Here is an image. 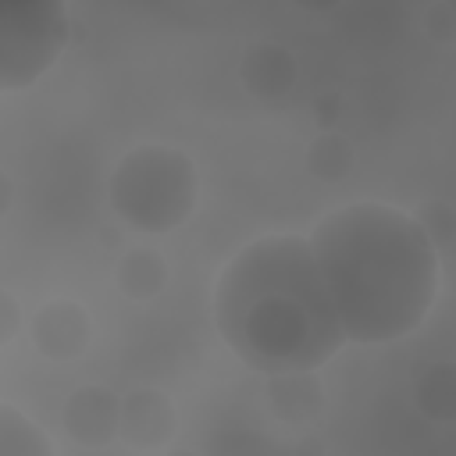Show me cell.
<instances>
[{
	"mask_svg": "<svg viewBox=\"0 0 456 456\" xmlns=\"http://www.w3.org/2000/svg\"><path fill=\"white\" fill-rule=\"evenodd\" d=\"M306 239L349 342L385 346L406 338L431 314L442 264L410 210L353 200L328 210Z\"/></svg>",
	"mask_w": 456,
	"mask_h": 456,
	"instance_id": "cell-1",
	"label": "cell"
},
{
	"mask_svg": "<svg viewBox=\"0 0 456 456\" xmlns=\"http://www.w3.org/2000/svg\"><path fill=\"white\" fill-rule=\"evenodd\" d=\"M114 217L142 235L182 228L200 203V171L182 146L139 142L125 150L107 178Z\"/></svg>",
	"mask_w": 456,
	"mask_h": 456,
	"instance_id": "cell-3",
	"label": "cell"
},
{
	"mask_svg": "<svg viewBox=\"0 0 456 456\" xmlns=\"http://www.w3.org/2000/svg\"><path fill=\"white\" fill-rule=\"evenodd\" d=\"M449 7H452V11H456V0H449Z\"/></svg>",
	"mask_w": 456,
	"mask_h": 456,
	"instance_id": "cell-20",
	"label": "cell"
},
{
	"mask_svg": "<svg viewBox=\"0 0 456 456\" xmlns=\"http://www.w3.org/2000/svg\"><path fill=\"white\" fill-rule=\"evenodd\" d=\"M299 11H310V14H328V11H335L342 0H292Z\"/></svg>",
	"mask_w": 456,
	"mask_h": 456,
	"instance_id": "cell-18",
	"label": "cell"
},
{
	"mask_svg": "<svg viewBox=\"0 0 456 456\" xmlns=\"http://www.w3.org/2000/svg\"><path fill=\"white\" fill-rule=\"evenodd\" d=\"M424 32H428V39H435L442 46L456 43V11L449 7V0H428Z\"/></svg>",
	"mask_w": 456,
	"mask_h": 456,
	"instance_id": "cell-15",
	"label": "cell"
},
{
	"mask_svg": "<svg viewBox=\"0 0 456 456\" xmlns=\"http://www.w3.org/2000/svg\"><path fill=\"white\" fill-rule=\"evenodd\" d=\"M413 406L431 424H456V360H435L413 378Z\"/></svg>",
	"mask_w": 456,
	"mask_h": 456,
	"instance_id": "cell-11",
	"label": "cell"
},
{
	"mask_svg": "<svg viewBox=\"0 0 456 456\" xmlns=\"http://www.w3.org/2000/svg\"><path fill=\"white\" fill-rule=\"evenodd\" d=\"M296 78H299L296 53L281 43L256 39L239 57V82L256 100H281L285 93H292Z\"/></svg>",
	"mask_w": 456,
	"mask_h": 456,
	"instance_id": "cell-9",
	"label": "cell"
},
{
	"mask_svg": "<svg viewBox=\"0 0 456 456\" xmlns=\"http://www.w3.org/2000/svg\"><path fill=\"white\" fill-rule=\"evenodd\" d=\"M53 438L14 403H0V456H53Z\"/></svg>",
	"mask_w": 456,
	"mask_h": 456,
	"instance_id": "cell-13",
	"label": "cell"
},
{
	"mask_svg": "<svg viewBox=\"0 0 456 456\" xmlns=\"http://www.w3.org/2000/svg\"><path fill=\"white\" fill-rule=\"evenodd\" d=\"M303 160H306L310 178H317V182H324V185H338V182H346V178L353 175V167H356V150H353V142H349L338 128H324V132H317V135L310 139Z\"/></svg>",
	"mask_w": 456,
	"mask_h": 456,
	"instance_id": "cell-12",
	"label": "cell"
},
{
	"mask_svg": "<svg viewBox=\"0 0 456 456\" xmlns=\"http://www.w3.org/2000/svg\"><path fill=\"white\" fill-rule=\"evenodd\" d=\"M11 196H14V185H11V175L4 171V175H0V214L11 210V203H14Z\"/></svg>",
	"mask_w": 456,
	"mask_h": 456,
	"instance_id": "cell-19",
	"label": "cell"
},
{
	"mask_svg": "<svg viewBox=\"0 0 456 456\" xmlns=\"http://www.w3.org/2000/svg\"><path fill=\"white\" fill-rule=\"evenodd\" d=\"M267 406L285 428H314L328 406V392L317 370L267 374Z\"/></svg>",
	"mask_w": 456,
	"mask_h": 456,
	"instance_id": "cell-8",
	"label": "cell"
},
{
	"mask_svg": "<svg viewBox=\"0 0 456 456\" xmlns=\"http://www.w3.org/2000/svg\"><path fill=\"white\" fill-rule=\"evenodd\" d=\"M28 331V342L32 349L50 360V363H68V360H78L89 342H93V317L89 310L71 299V296H57V299H46L25 324Z\"/></svg>",
	"mask_w": 456,
	"mask_h": 456,
	"instance_id": "cell-5",
	"label": "cell"
},
{
	"mask_svg": "<svg viewBox=\"0 0 456 456\" xmlns=\"http://www.w3.org/2000/svg\"><path fill=\"white\" fill-rule=\"evenodd\" d=\"M214 324L235 360L264 378L321 370L349 342L310 239L292 232L260 235L221 267Z\"/></svg>",
	"mask_w": 456,
	"mask_h": 456,
	"instance_id": "cell-2",
	"label": "cell"
},
{
	"mask_svg": "<svg viewBox=\"0 0 456 456\" xmlns=\"http://www.w3.org/2000/svg\"><path fill=\"white\" fill-rule=\"evenodd\" d=\"M28 324V317L21 314V303L11 289L0 292V346H11L18 338V331Z\"/></svg>",
	"mask_w": 456,
	"mask_h": 456,
	"instance_id": "cell-16",
	"label": "cell"
},
{
	"mask_svg": "<svg viewBox=\"0 0 456 456\" xmlns=\"http://www.w3.org/2000/svg\"><path fill=\"white\" fill-rule=\"evenodd\" d=\"M417 224L424 228V235L435 242V249H445L456 242V207L442 196H431V200H420L413 210Z\"/></svg>",
	"mask_w": 456,
	"mask_h": 456,
	"instance_id": "cell-14",
	"label": "cell"
},
{
	"mask_svg": "<svg viewBox=\"0 0 456 456\" xmlns=\"http://www.w3.org/2000/svg\"><path fill=\"white\" fill-rule=\"evenodd\" d=\"M71 39L68 0H0V89L36 86Z\"/></svg>",
	"mask_w": 456,
	"mask_h": 456,
	"instance_id": "cell-4",
	"label": "cell"
},
{
	"mask_svg": "<svg viewBox=\"0 0 456 456\" xmlns=\"http://www.w3.org/2000/svg\"><path fill=\"white\" fill-rule=\"evenodd\" d=\"M175 431H178V410L160 388L142 385L121 395V442L128 449L160 452L171 445Z\"/></svg>",
	"mask_w": 456,
	"mask_h": 456,
	"instance_id": "cell-7",
	"label": "cell"
},
{
	"mask_svg": "<svg viewBox=\"0 0 456 456\" xmlns=\"http://www.w3.org/2000/svg\"><path fill=\"white\" fill-rule=\"evenodd\" d=\"M314 125H317V132H324V128H338V121H342V110H346V100H342V93H321L317 100H314Z\"/></svg>",
	"mask_w": 456,
	"mask_h": 456,
	"instance_id": "cell-17",
	"label": "cell"
},
{
	"mask_svg": "<svg viewBox=\"0 0 456 456\" xmlns=\"http://www.w3.org/2000/svg\"><path fill=\"white\" fill-rule=\"evenodd\" d=\"M171 281V267L167 260L150 249V246H132L118 256L114 264V289L132 299V303H150L157 299Z\"/></svg>",
	"mask_w": 456,
	"mask_h": 456,
	"instance_id": "cell-10",
	"label": "cell"
},
{
	"mask_svg": "<svg viewBox=\"0 0 456 456\" xmlns=\"http://www.w3.org/2000/svg\"><path fill=\"white\" fill-rule=\"evenodd\" d=\"M61 428L78 449H107L121 438V395L100 381L71 388L61 406Z\"/></svg>",
	"mask_w": 456,
	"mask_h": 456,
	"instance_id": "cell-6",
	"label": "cell"
}]
</instances>
